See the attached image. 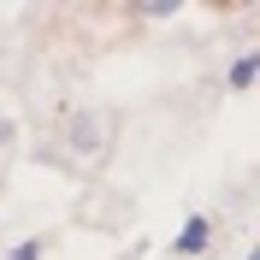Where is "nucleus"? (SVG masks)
I'll list each match as a JSON object with an SVG mask.
<instances>
[{"label":"nucleus","mask_w":260,"mask_h":260,"mask_svg":"<svg viewBox=\"0 0 260 260\" xmlns=\"http://www.w3.org/2000/svg\"><path fill=\"white\" fill-rule=\"evenodd\" d=\"M71 136H83V148H89V154H107V113L77 118V124H71Z\"/></svg>","instance_id":"1"},{"label":"nucleus","mask_w":260,"mask_h":260,"mask_svg":"<svg viewBox=\"0 0 260 260\" xmlns=\"http://www.w3.org/2000/svg\"><path fill=\"white\" fill-rule=\"evenodd\" d=\"M207 243H213V225H207V219H189V225H183V237H178L172 248H178V254H201Z\"/></svg>","instance_id":"2"},{"label":"nucleus","mask_w":260,"mask_h":260,"mask_svg":"<svg viewBox=\"0 0 260 260\" xmlns=\"http://www.w3.org/2000/svg\"><path fill=\"white\" fill-rule=\"evenodd\" d=\"M231 83H237V89H248V83H254V53H243V59L231 65Z\"/></svg>","instance_id":"3"},{"label":"nucleus","mask_w":260,"mask_h":260,"mask_svg":"<svg viewBox=\"0 0 260 260\" xmlns=\"http://www.w3.org/2000/svg\"><path fill=\"white\" fill-rule=\"evenodd\" d=\"M36 254H42L36 243H18V248H12V260H36Z\"/></svg>","instance_id":"4"}]
</instances>
